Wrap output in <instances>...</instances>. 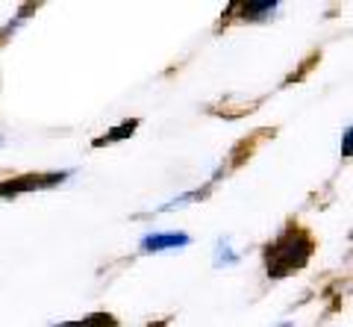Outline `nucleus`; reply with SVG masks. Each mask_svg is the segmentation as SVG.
Wrapping results in <instances>:
<instances>
[{"instance_id": "f257e3e1", "label": "nucleus", "mask_w": 353, "mask_h": 327, "mask_svg": "<svg viewBox=\"0 0 353 327\" xmlns=\"http://www.w3.org/2000/svg\"><path fill=\"white\" fill-rule=\"evenodd\" d=\"M315 250L312 236L301 227H289L285 233H280L274 242L265 248V266H268L271 277H285L292 275L294 268H303L309 263Z\"/></svg>"}, {"instance_id": "f03ea898", "label": "nucleus", "mask_w": 353, "mask_h": 327, "mask_svg": "<svg viewBox=\"0 0 353 327\" xmlns=\"http://www.w3.org/2000/svg\"><path fill=\"white\" fill-rule=\"evenodd\" d=\"M65 177H68V171H62V174H24V177L0 183V195H3V198H15V195H21V192L57 186V183H62Z\"/></svg>"}, {"instance_id": "7ed1b4c3", "label": "nucleus", "mask_w": 353, "mask_h": 327, "mask_svg": "<svg viewBox=\"0 0 353 327\" xmlns=\"http://www.w3.org/2000/svg\"><path fill=\"white\" fill-rule=\"evenodd\" d=\"M192 239L185 233H150L141 239V250L145 254H157V250H168V248H185Z\"/></svg>"}, {"instance_id": "20e7f679", "label": "nucleus", "mask_w": 353, "mask_h": 327, "mask_svg": "<svg viewBox=\"0 0 353 327\" xmlns=\"http://www.w3.org/2000/svg\"><path fill=\"white\" fill-rule=\"evenodd\" d=\"M59 327H118V321H115V315H109V313H97V315H88V319L68 321Z\"/></svg>"}, {"instance_id": "39448f33", "label": "nucleus", "mask_w": 353, "mask_h": 327, "mask_svg": "<svg viewBox=\"0 0 353 327\" xmlns=\"http://www.w3.org/2000/svg\"><path fill=\"white\" fill-rule=\"evenodd\" d=\"M136 127H139V121H136V118H132V121H124L121 127H115V130H112V133H109V136H103V139H94V148L112 145V141H118V139H130V136H132V130H136Z\"/></svg>"}, {"instance_id": "423d86ee", "label": "nucleus", "mask_w": 353, "mask_h": 327, "mask_svg": "<svg viewBox=\"0 0 353 327\" xmlns=\"http://www.w3.org/2000/svg\"><path fill=\"white\" fill-rule=\"evenodd\" d=\"M274 9H277V0H262V3H245V6H241V12H245V18L256 21V18L271 15Z\"/></svg>"}, {"instance_id": "0eeeda50", "label": "nucleus", "mask_w": 353, "mask_h": 327, "mask_svg": "<svg viewBox=\"0 0 353 327\" xmlns=\"http://www.w3.org/2000/svg\"><path fill=\"white\" fill-rule=\"evenodd\" d=\"M350 139H353V133H350V130H345V148H341V154H345V157H350Z\"/></svg>"}, {"instance_id": "6e6552de", "label": "nucleus", "mask_w": 353, "mask_h": 327, "mask_svg": "<svg viewBox=\"0 0 353 327\" xmlns=\"http://www.w3.org/2000/svg\"><path fill=\"white\" fill-rule=\"evenodd\" d=\"M221 250H227V248H224V245H221ZM221 259H224V263H233V259H236V257H233V254H224V257H221ZM221 259H218V263H221Z\"/></svg>"}, {"instance_id": "1a4fd4ad", "label": "nucleus", "mask_w": 353, "mask_h": 327, "mask_svg": "<svg viewBox=\"0 0 353 327\" xmlns=\"http://www.w3.org/2000/svg\"><path fill=\"white\" fill-rule=\"evenodd\" d=\"M283 327H292V324H283Z\"/></svg>"}, {"instance_id": "9d476101", "label": "nucleus", "mask_w": 353, "mask_h": 327, "mask_svg": "<svg viewBox=\"0 0 353 327\" xmlns=\"http://www.w3.org/2000/svg\"><path fill=\"white\" fill-rule=\"evenodd\" d=\"M157 327H165V324H157Z\"/></svg>"}]
</instances>
